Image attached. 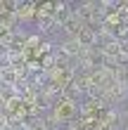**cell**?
Wrapping results in <instances>:
<instances>
[{
  "label": "cell",
  "mask_w": 128,
  "mask_h": 130,
  "mask_svg": "<svg viewBox=\"0 0 128 130\" xmlns=\"http://www.w3.org/2000/svg\"><path fill=\"white\" fill-rule=\"evenodd\" d=\"M50 113L59 121V123H71L74 116L78 113V106H76V104H71V102H66V99H59V102L50 109Z\"/></svg>",
  "instance_id": "cell-1"
},
{
  "label": "cell",
  "mask_w": 128,
  "mask_h": 130,
  "mask_svg": "<svg viewBox=\"0 0 128 130\" xmlns=\"http://www.w3.org/2000/svg\"><path fill=\"white\" fill-rule=\"evenodd\" d=\"M36 3H21V0H17V10H14V17H17L19 21V26L21 24H26V21H31L36 19Z\"/></svg>",
  "instance_id": "cell-2"
},
{
  "label": "cell",
  "mask_w": 128,
  "mask_h": 130,
  "mask_svg": "<svg viewBox=\"0 0 128 130\" xmlns=\"http://www.w3.org/2000/svg\"><path fill=\"white\" fill-rule=\"evenodd\" d=\"M76 40L81 43V47H83V50L97 47V31H95V28H90V26H81Z\"/></svg>",
  "instance_id": "cell-3"
},
{
  "label": "cell",
  "mask_w": 128,
  "mask_h": 130,
  "mask_svg": "<svg viewBox=\"0 0 128 130\" xmlns=\"http://www.w3.org/2000/svg\"><path fill=\"white\" fill-rule=\"evenodd\" d=\"M57 45L66 52V57H71V59L81 57V52H83V47H81V43L76 40V38H64V40H59Z\"/></svg>",
  "instance_id": "cell-4"
},
{
  "label": "cell",
  "mask_w": 128,
  "mask_h": 130,
  "mask_svg": "<svg viewBox=\"0 0 128 130\" xmlns=\"http://www.w3.org/2000/svg\"><path fill=\"white\" fill-rule=\"evenodd\" d=\"M38 125L43 128V130H62V123L52 116V113L48 111V113H43V116L38 118Z\"/></svg>",
  "instance_id": "cell-5"
},
{
  "label": "cell",
  "mask_w": 128,
  "mask_h": 130,
  "mask_svg": "<svg viewBox=\"0 0 128 130\" xmlns=\"http://www.w3.org/2000/svg\"><path fill=\"white\" fill-rule=\"evenodd\" d=\"M12 38H14V31L0 24V45H3V47H10V45H12Z\"/></svg>",
  "instance_id": "cell-6"
},
{
  "label": "cell",
  "mask_w": 128,
  "mask_h": 130,
  "mask_svg": "<svg viewBox=\"0 0 128 130\" xmlns=\"http://www.w3.org/2000/svg\"><path fill=\"white\" fill-rule=\"evenodd\" d=\"M62 130H83V128L76 125V123H66V125H62Z\"/></svg>",
  "instance_id": "cell-7"
},
{
  "label": "cell",
  "mask_w": 128,
  "mask_h": 130,
  "mask_svg": "<svg viewBox=\"0 0 128 130\" xmlns=\"http://www.w3.org/2000/svg\"><path fill=\"white\" fill-rule=\"evenodd\" d=\"M5 125H7V116H5L3 111H0V128H5Z\"/></svg>",
  "instance_id": "cell-8"
},
{
  "label": "cell",
  "mask_w": 128,
  "mask_h": 130,
  "mask_svg": "<svg viewBox=\"0 0 128 130\" xmlns=\"http://www.w3.org/2000/svg\"><path fill=\"white\" fill-rule=\"evenodd\" d=\"M0 130H14V128H10V125H5V128H0Z\"/></svg>",
  "instance_id": "cell-9"
},
{
  "label": "cell",
  "mask_w": 128,
  "mask_h": 130,
  "mask_svg": "<svg viewBox=\"0 0 128 130\" xmlns=\"http://www.w3.org/2000/svg\"><path fill=\"white\" fill-rule=\"evenodd\" d=\"M0 73H3V71H0Z\"/></svg>",
  "instance_id": "cell-10"
},
{
  "label": "cell",
  "mask_w": 128,
  "mask_h": 130,
  "mask_svg": "<svg viewBox=\"0 0 128 130\" xmlns=\"http://www.w3.org/2000/svg\"><path fill=\"white\" fill-rule=\"evenodd\" d=\"M0 99H3V97H0Z\"/></svg>",
  "instance_id": "cell-11"
},
{
  "label": "cell",
  "mask_w": 128,
  "mask_h": 130,
  "mask_svg": "<svg viewBox=\"0 0 128 130\" xmlns=\"http://www.w3.org/2000/svg\"><path fill=\"white\" fill-rule=\"evenodd\" d=\"M126 130H128V128H126Z\"/></svg>",
  "instance_id": "cell-12"
}]
</instances>
